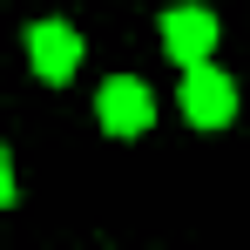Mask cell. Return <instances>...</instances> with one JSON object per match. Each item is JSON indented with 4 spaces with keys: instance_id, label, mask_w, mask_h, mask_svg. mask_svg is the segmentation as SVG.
Returning <instances> with one entry per match:
<instances>
[{
    "instance_id": "obj_1",
    "label": "cell",
    "mask_w": 250,
    "mask_h": 250,
    "mask_svg": "<svg viewBox=\"0 0 250 250\" xmlns=\"http://www.w3.org/2000/svg\"><path fill=\"white\" fill-rule=\"evenodd\" d=\"M237 75L230 68H216V54L209 61H196V68H183V82H176V108H183V122L203 128V135H216V128L237 122Z\"/></svg>"
},
{
    "instance_id": "obj_2",
    "label": "cell",
    "mask_w": 250,
    "mask_h": 250,
    "mask_svg": "<svg viewBox=\"0 0 250 250\" xmlns=\"http://www.w3.org/2000/svg\"><path fill=\"white\" fill-rule=\"evenodd\" d=\"M95 122H102V135H115V142H142L156 128V88L142 82V75H108V82L95 88Z\"/></svg>"
},
{
    "instance_id": "obj_3",
    "label": "cell",
    "mask_w": 250,
    "mask_h": 250,
    "mask_svg": "<svg viewBox=\"0 0 250 250\" xmlns=\"http://www.w3.org/2000/svg\"><path fill=\"white\" fill-rule=\"evenodd\" d=\"M156 41H163V54L176 61V68H196V61H209V54H216L223 27H216V14H209V7L176 0V7H163V14H156Z\"/></svg>"
},
{
    "instance_id": "obj_4",
    "label": "cell",
    "mask_w": 250,
    "mask_h": 250,
    "mask_svg": "<svg viewBox=\"0 0 250 250\" xmlns=\"http://www.w3.org/2000/svg\"><path fill=\"white\" fill-rule=\"evenodd\" d=\"M82 54H88V41L75 34V21H61V14H47V21L27 27V68H34V82L68 88L82 75Z\"/></svg>"
},
{
    "instance_id": "obj_5",
    "label": "cell",
    "mask_w": 250,
    "mask_h": 250,
    "mask_svg": "<svg viewBox=\"0 0 250 250\" xmlns=\"http://www.w3.org/2000/svg\"><path fill=\"white\" fill-rule=\"evenodd\" d=\"M21 203V176H14V156H7V142H0V209Z\"/></svg>"
}]
</instances>
